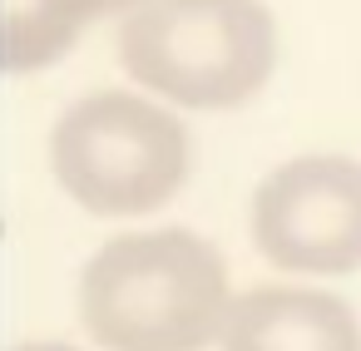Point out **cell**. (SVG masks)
I'll list each match as a JSON object with an SVG mask.
<instances>
[{"label": "cell", "mask_w": 361, "mask_h": 351, "mask_svg": "<svg viewBox=\"0 0 361 351\" xmlns=\"http://www.w3.org/2000/svg\"><path fill=\"white\" fill-rule=\"evenodd\" d=\"M228 307V262L188 228L124 233L80 282L85 326L104 351H203L223 336Z\"/></svg>", "instance_id": "6da1fadb"}, {"label": "cell", "mask_w": 361, "mask_h": 351, "mask_svg": "<svg viewBox=\"0 0 361 351\" xmlns=\"http://www.w3.org/2000/svg\"><path fill=\"white\" fill-rule=\"evenodd\" d=\"M124 70L183 109L247 104L277 65V20L262 0H139L119 25Z\"/></svg>", "instance_id": "7a4b0ae2"}, {"label": "cell", "mask_w": 361, "mask_h": 351, "mask_svg": "<svg viewBox=\"0 0 361 351\" xmlns=\"http://www.w3.org/2000/svg\"><path fill=\"white\" fill-rule=\"evenodd\" d=\"M50 159L75 203L99 218H134L178 193L193 144L164 104L104 90L60 114Z\"/></svg>", "instance_id": "3957f363"}, {"label": "cell", "mask_w": 361, "mask_h": 351, "mask_svg": "<svg viewBox=\"0 0 361 351\" xmlns=\"http://www.w3.org/2000/svg\"><path fill=\"white\" fill-rule=\"evenodd\" d=\"M252 242L267 262L302 277L361 267V159L302 154L277 164L252 193Z\"/></svg>", "instance_id": "277c9868"}, {"label": "cell", "mask_w": 361, "mask_h": 351, "mask_svg": "<svg viewBox=\"0 0 361 351\" xmlns=\"http://www.w3.org/2000/svg\"><path fill=\"white\" fill-rule=\"evenodd\" d=\"M223 351H361V316L322 287H252L233 297Z\"/></svg>", "instance_id": "5b68a950"}, {"label": "cell", "mask_w": 361, "mask_h": 351, "mask_svg": "<svg viewBox=\"0 0 361 351\" xmlns=\"http://www.w3.org/2000/svg\"><path fill=\"white\" fill-rule=\"evenodd\" d=\"M139 0H0V70L55 65L90 20L134 11Z\"/></svg>", "instance_id": "8992f818"}, {"label": "cell", "mask_w": 361, "mask_h": 351, "mask_svg": "<svg viewBox=\"0 0 361 351\" xmlns=\"http://www.w3.org/2000/svg\"><path fill=\"white\" fill-rule=\"evenodd\" d=\"M16 351H75V346H60V341H30V346H16Z\"/></svg>", "instance_id": "52a82bcc"}]
</instances>
